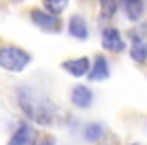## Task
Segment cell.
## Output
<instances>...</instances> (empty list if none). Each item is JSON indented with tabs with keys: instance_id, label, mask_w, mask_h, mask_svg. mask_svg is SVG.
Here are the masks:
<instances>
[{
	"instance_id": "1",
	"label": "cell",
	"mask_w": 147,
	"mask_h": 145,
	"mask_svg": "<svg viewBox=\"0 0 147 145\" xmlns=\"http://www.w3.org/2000/svg\"><path fill=\"white\" fill-rule=\"evenodd\" d=\"M18 105L38 125H49L55 117V105L36 89H18Z\"/></svg>"
},
{
	"instance_id": "2",
	"label": "cell",
	"mask_w": 147,
	"mask_h": 145,
	"mask_svg": "<svg viewBox=\"0 0 147 145\" xmlns=\"http://www.w3.org/2000/svg\"><path fill=\"white\" fill-rule=\"evenodd\" d=\"M30 63V55L24 53L22 49L18 47H2L0 49V67L6 69V71H12V73H20L26 69V65Z\"/></svg>"
},
{
	"instance_id": "3",
	"label": "cell",
	"mask_w": 147,
	"mask_h": 145,
	"mask_svg": "<svg viewBox=\"0 0 147 145\" xmlns=\"http://www.w3.org/2000/svg\"><path fill=\"white\" fill-rule=\"evenodd\" d=\"M30 18H32V22L38 26V28H42V30H47V32H55V30H59L61 28V20H59V16H55V14H51V12H45V10H30Z\"/></svg>"
},
{
	"instance_id": "4",
	"label": "cell",
	"mask_w": 147,
	"mask_h": 145,
	"mask_svg": "<svg viewBox=\"0 0 147 145\" xmlns=\"http://www.w3.org/2000/svg\"><path fill=\"white\" fill-rule=\"evenodd\" d=\"M34 143H36V131H34V127L28 125V123H22L18 127V131L12 135V139H10L8 145H34Z\"/></svg>"
},
{
	"instance_id": "5",
	"label": "cell",
	"mask_w": 147,
	"mask_h": 145,
	"mask_svg": "<svg viewBox=\"0 0 147 145\" xmlns=\"http://www.w3.org/2000/svg\"><path fill=\"white\" fill-rule=\"evenodd\" d=\"M101 42L111 53H121L125 49V42H123L119 30H115V28H105L103 30V36H101Z\"/></svg>"
},
{
	"instance_id": "6",
	"label": "cell",
	"mask_w": 147,
	"mask_h": 145,
	"mask_svg": "<svg viewBox=\"0 0 147 145\" xmlns=\"http://www.w3.org/2000/svg\"><path fill=\"white\" fill-rule=\"evenodd\" d=\"M71 99H73V103H75L77 107H81V109H87V107L93 105V93H91V89L85 87V85H77V87L73 89V93H71Z\"/></svg>"
},
{
	"instance_id": "7",
	"label": "cell",
	"mask_w": 147,
	"mask_h": 145,
	"mask_svg": "<svg viewBox=\"0 0 147 145\" xmlns=\"http://www.w3.org/2000/svg\"><path fill=\"white\" fill-rule=\"evenodd\" d=\"M63 69L67 73H71L73 77H83L85 73H89V59L81 57V59H71L63 63Z\"/></svg>"
},
{
	"instance_id": "8",
	"label": "cell",
	"mask_w": 147,
	"mask_h": 145,
	"mask_svg": "<svg viewBox=\"0 0 147 145\" xmlns=\"http://www.w3.org/2000/svg\"><path fill=\"white\" fill-rule=\"evenodd\" d=\"M69 32H71V36H75V38H79V40H85V38L89 36L87 22H85V18H83L81 14H75V16L69 20Z\"/></svg>"
},
{
	"instance_id": "9",
	"label": "cell",
	"mask_w": 147,
	"mask_h": 145,
	"mask_svg": "<svg viewBox=\"0 0 147 145\" xmlns=\"http://www.w3.org/2000/svg\"><path fill=\"white\" fill-rule=\"evenodd\" d=\"M107 77H109V63L105 61V57L97 55L95 57V65H93V69L89 73V79L91 81H105Z\"/></svg>"
},
{
	"instance_id": "10",
	"label": "cell",
	"mask_w": 147,
	"mask_h": 145,
	"mask_svg": "<svg viewBox=\"0 0 147 145\" xmlns=\"http://www.w3.org/2000/svg\"><path fill=\"white\" fill-rule=\"evenodd\" d=\"M131 59L137 63H145L147 61V40L141 36H133L131 42Z\"/></svg>"
},
{
	"instance_id": "11",
	"label": "cell",
	"mask_w": 147,
	"mask_h": 145,
	"mask_svg": "<svg viewBox=\"0 0 147 145\" xmlns=\"http://www.w3.org/2000/svg\"><path fill=\"white\" fill-rule=\"evenodd\" d=\"M123 6H125V12L131 20H139L141 14H143V2L141 0H121Z\"/></svg>"
},
{
	"instance_id": "12",
	"label": "cell",
	"mask_w": 147,
	"mask_h": 145,
	"mask_svg": "<svg viewBox=\"0 0 147 145\" xmlns=\"http://www.w3.org/2000/svg\"><path fill=\"white\" fill-rule=\"evenodd\" d=\"M103 133H105V127L101 123H89L87 129H85V139L87 141H97V139L103 137Z\"/></svg>"
},
{
	"instance_id": "13",
	"label": "cell",
	"mask_w": 147,
	"mask_h": 145,
	"mask_svg": "<svg viewBox=\"0 0 147 145\" xmlns=\"http://www.w3.org/2000/svg\"><path fill=\"white\" fill-rule=\"evenodd\" d=\"M67 4H69V0H45V8H47V12H51V14H61L65 8H67Z\"/></svg>"
},
{
	"instance_id": "14",
	"label": "cell",
	"mask_w": 147,
	"mask_h": 145,
	"mask_svg": "<svg viewBox=\"0 0 147 145\" xmlns=\"http://www.w3.org/2000/svg\"><path fill=\"white\" fill-rule=\"evenodd\" d=\"M99 2H101L103 18H111L115 14V10H117V2H119V0H99Z\"/></svg>"
},
{
	"instance_id": "15",
	"label": "cell",
	"mask_w": 147,
	"mask_h": 145,
	"mask_svg": "<svg viewBox=\"0 0 147 145\" xmlns=\"http://www.w3.org/2000/svg\"><path fill=\"white\" fill-rule=\"evenodd\" d=\"M40 145H55V139H53V137H47V139H45Z\"/></svg>"
}]
</instances>
